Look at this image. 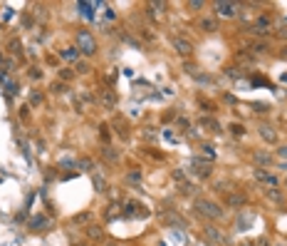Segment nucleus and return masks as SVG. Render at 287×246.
<instances>
[{"mask_svg": "<svg viewBox=\"0 0 287 246\" xmlns=\"http://www.w3.org/2000/svg\"><path fill=\"white\" fill-rule=\"evenodd\" d=\"M173 179L181 184V181H186V172H181V169H173Z\"/></svg>", "mask_w": 287, "mask_h": 246, "instance_id": "nucleus-44", "label": "nucleus"}, {"mask_svg": "<svg viewBox=\"0 0 287 246\" xmlns=\"http://www.w3.org/2000/svg\"><path fill=\"white\" fill-rule=\"evenodd\" d=\"M277 246H280V244H277Z\"/></svg>", "mask_w": 287, "mask_h": 246, "instance_id": "nucleus-52", "label": "nucleus"}, {"mask_svg": "<svg viewBox=\"0 0 287 246\" xmlns=\"http://www.w3.org/2000/svg\"><path fill=\"white\" fill-rule=\"evenodd\" d=\"M50 90H52V92H57V95H59V92H67V85H62V82H59V80H57V82H55V85H52V87H50Z\"/></svg>", "mask_w": 287, "mask_h": 246, "instance_id": "nucleus-43", "label": "nucleus"}, {"mask_svg": "<svg viewBox=\"0 0 287 246\" xmlns=\"http://www.w3.org/2000/svg\"><path fill=\"white\" fill-rule=\"evenodd\" d=\"M0 85H3L5 90H8V97H15V95H20V85L10 77V72L3 68V70H0Z\"/></svg>", "mask_w": 287, "mask_h": 246, "instance_id": "nucleus-7", "label": "nucleus"}, {"mask_svg": "<svg viewBox=\"0 0 287 246\" xmlns=\"http://www.w3.org/2000/svg\"><path fill=\"white\" fill-rule=\"evenodd\" d=\"M178 194H183V197H196V194H198V187H196V184H188V181H181V184H178Z\"/></svg>", "mask_w": 287, "mask_h": 246, "instance_id": "nucleus-21", "label": "nucleus"}, {"mask_svg": "<svg viewBox=\"0 0 287 246\" xmlns=\"http://www.w3.org/2000/svg\"><path fill=\"white\" fill-rule=\"evenodd\" d=\"M99 154H102V159L109 162V164H119V162H121V152H119L116 147H112V144H102Z\"/></svg>", "mask_w": 287, "mask_h": 246, "instance_id": "nucleus-12", "label": "nucleus"}, {"mask_svg": "<svg viewBox=\"0 0 287 246\" xmlns=\"http://www.w3.org/2000/svg\"><path fill=\"white\" fill-rule=\"evenodd\" d=\"M171 45H173L176 55H181L183 60H188V57L193 55V45H191L188 40H183V37H173V40H171Z\"/></svg>", "mask_w": 287, "mask_h": 246, "instance_id": "nucleus-10", "label": "nucleus"}, {"mask_svg": "<svg viewBox=\"0 0 287 246\" xmlns=\"http://www.w3.org/2000/svg\"><path fill=\"white\" fill-rule=\"evenodd\" d=\"M114 216H119V207H116V204H112L109 211H107V219H114Z\"/></svg>", "mask_w": 287, "mask_h": 246, "instance_id": "nucleus-45", "label": "nucleus"}, {"mask_svg": "<svg viewBox=\"0 0 287 246\" xmlns=\"http://www.w3.org/2000/svg\"><path fill=\"white\" fill-rule=\"evenodd\" d=\"M99 137H102V142H109V125H99Z\"/></svg>", "mask_w": 287, "mask_h": 246, "instance_id": "nucleus-40", "label": "nucleus"}, {"mask_svg": "<svg viewBox=\"0 0 287 246\" xmlns=\"http://www.w3.org/2000/svg\"><path fill=\"white\" fill-rule=\"evenodd\" d=\"M275 157H280V159H287V144H280V147L275 149Z\"/></svg>", "mask_w": 287, "mask_h": 246, "instance_id": "nucleus-42", "label": "nucleus"}, {"mask_svg": "<svg viewBox=\"0 0 287 246\" xmlns=\"http://www.w3.org/2000/svg\"><path fill=\"white\" fill-rule=\"evenodd\" d=\"M112 246H116V244H112Z\"/></svg>", "mask_w": 287, "mask_h": 246, "instance_id": "nucleus-51", "label": "nucleus"}, {"mask_svg": "<svg viewBox=\"0 0 287 246\" xmlns=\"http://www.w3.org/2000/svg\"><path fill=\"white\" fill-rule=\"evenodd\" d=\"M282 25H285V28H287V18H282Z\"/></svg>", "mask_w": 287, "mask_h": 246, "instance_id": "nucleus-50", "label": "nucleus"}, {"mask_svg": "<svg viewBox=\"0 0 287 246\" xmlns=\"http://www.w3.org/2000/svg\"><path fill=\"white\" fill-rule=\"evenodd\" d=\"M75 47L80 50V55H85V57H94L97 55V40H94V35L87 30V28H82V30H77L75 33Z\"/></svg>", "mask_w": 287, "mask_h": 246, "instance_id": "nucleus-2", "label": "nucleus"}, {"mask_svg": "<svg viewBox=\"0 0 287 246\" xmlns=\"http://www.w3.org/2000/svg\"><path fill=\"white\" fill-rule=\"evenodd\" d=\"M92 219V211H82V214H75V219H72V221H75V224H87Z\"/></svg>", "mask_w": 287, "mask_h": 246, "instance_id": "nucleus-35", "label": "nucleus"}, {"mask_svg": "<svg viewBox=\"0 0 287 246\" xmlns=\"http://www.w3.org/2000/svg\"><path fill=\"white\" fill-rule=\"evenodd\" d=\"M191 77H193L198 85H213V77H210V75H205V72H193Z\"/></svg>", "mask_w": 287, "mask_h": 246, "instance_id": "nucleus-29", "label": "nucleus"}, {"mask_svg": "<svg viewBox=\"0 0 287 246\" xmlns=\"http://www.w3.org/2000/svg\"><path fill=\"white\" fill-rule=\"evenodd\" d=\"M77 169L80 172H94L97 169V164H94V159H89V157H82V159H77Z\"/></svg>", "mask_w": 287, "mask_h": 246, "instance_id": "nucleus-23", "label": "nucleus"}, {"mask_svg": "<svg viewBox=\"0 0 287 246\" xmlns=\"http://www.w3.org/2000/svg\"><path fill=\"white\" fill-rule=\"evenodd\" d=\"M85 231H87V236H89L92 241H99V239H104V229H102L99 224H89Z\"/></svg>", "mask_w": 287, "mask_h": 246, "instance_id": "nucleus-20", "label": "nucleus"}, {"mask_svg": "<svg viewBox=\"0 0 287 246\" xmlns=\"http://www.w3.org/2000/svg\"><path fill=\"white\" fill-rule=\"evenodd\" d=\"M277 37H280V40H287V28H285V25L277 28Z\"/></svg>", "mask_w": 287, "mask_h": 246, "instance_id": "nucleus-48", "label": "nucleus"}, {"mask_svg": "<svg viewBox=\"0 0 287 246\" xmlns=\"http://www.w3.org/2000/svg\"><path fill=\"white\" fill-rule=\"evenodd\" d=\"M99 102H102L107 109H114V107H116V95H114L112 90H102V95H99Z\"/></svg>", "mask_w": 287, "mask_h": 246, "instance_id": "nucleus-17", "label": "nucleus"}, {"mask_svg": "<svg viewBox=\"0 0 287 246\" xmlns=\"http://www.w3.org/2000/svg\"><path fill=\"white\" fill-rule=\"evenodd\" d=\"M193 209H196V214L201 219H208V221H223L226 214H228L223 209V204L213 202V199H205V197H196L193 199Z\"/></svg>", "mask_w": 287, "mask_h": 246, "instance_id": "nucleus-1", "label": "nucleus"}, {"mask_svg": "<svg viewBox=\"0 0 287 246\" xmlns=\"http://www.w3.org/2000/svg\"><path fill=\"white\" fill-rule=\"evenodd\" d=\"M250 107H253V112H258V114H267V112H270V105H267V102H250Z\"/></svg>", "mask_w": 287, "mask_h": 246, "instance_id": "nucleus-31", "label": "nucleus"}, {"mask_svg": "<svg viewBox=\"0 0 287 246\" xmlns=\"http://www.w3.org/2000/svg\"><path fill=\"white\" fill-rule=\"evenodd\" d=\"M223 75H226V77H230V80H243V70H240V68H235V65L223 68Z\"/></svg>", "mask_w": 287, "mask_h": 246, "instance_id": "nucleus-24", "label": "nucleus"}, {"mask_svg": "<svg viewBox=\"0 0 287 246\" xmlns=\"http://www.w3.org/2000/svg\"><path fill=\"white\" fill-rule=\"evenodd\" d=\"M198 28H201L203 33H218V30H221L218 20H215L213 15H205V18H201V20H198Z\"/></svg>", "mask_w": 287, "mask_h": 246, "instance_id": "nucleus-15", "label": "nucleus"}, {"mask_svg": "<svg viewBox=\"0 0 287 246\" xmlns=\"http://www.w3.org/2000/svg\"><path fill=\"white\" fill-rule=\"evenodd\" d=\"M20 117H23V119L30 117V105H23V107H20Z\"/></svg>", "mask_w": 287, "mask_h": 246, "instance_id": "nucleus-46", "label": "nucleus"}, {"mask_svg": "<svg viewBox=\"0 0 287 246\" xmlns=\"http://www.w3.org/2000/svg\"><path fill=\"white\" fill-rule=\"evenodd\" d=\"M250 50H253V55H267L270 52V42L267 40H253Z\"/></svg>", "mask_w": 287, "mask_h": 246, "instance_id": "nucleus-19", "label": "nucleus"}, {"mask_svg": "<svg viewBox=\"0 0 287 246\" xmlns=\"http://www.w3.org/2000/svg\"><path fill=\"white\" fill-rule=\"evenodd\" d=\"M253 162H255L260 169H262V167L267 169V167L275 164V154H272V152H265V149H253Z\"/></svg>", "mask_w": 287, "mask_h": 246, "instance_id": "nucleus-8", "label": "nucleus"}, {"mask_svg": "<svg viewBox=\"0 0 287 246\" xmlns=\"http://www.w3.org/2000/svg\"><path fill=\"white\" fill-rule=\"evenodd\" d=\"M191 167H193L196 176H201V179H208V176L213 174V167H210L208 159H203V154H196V157L191 159Z\"/></svg>", "mask_w": 287, "mask_h": 246, "instance_id": "nucleus-6", "label": "nucleus"}, {"mask_svg": "<svg viewBox=\"0 0 287 246\" xmlns=\"http://www.w3.org/2000/svg\"><path fill=\"white\" fill-rule=\"evenodd\" d=\"M57 80H59V82H64V85H67V82H72V80H75V70L62 68V70L57 72Z\"/></svg>", "mask_w": 287, "mask_h": 246, "instance_id": "nucleus-26", "label": "nucleus"}, {"mask_svg": "<svg viewBox=\"0 0 287 246\" xmlns=\"http://www.w3.org/2000/svg\"><path fill=\"white\" fill-rule=\"evenodd\" d=\"M8 47H10V52H13V55H23V42H20L18 37H13V40L8 42Z\"/></svg>", "mask_w": 287, "mask_h": 246, "instance_id": "nucleus-33", "label": "nucleus"}, {"mask_svg": "<svg viewBox=\"0 0 287 246\" xmlns=\"http://www.w3.org/2000/svg\"><path fill=\"white\" fill-rule=\"evenodd\" d=\"M238 3H230V0H218V3H213V18L215 20H228V18H235L238 15Z\"/></svg>", "mask_w": 287, "mask_h": 246, "instance_id": "nucleus-3", "label": "nucleus"}, {"mask_svg": "<svg viewBox=\"0 0 287 246\" xmlns=\"http://www.w3.org/2000/svg\"><path fill=\"white\" fill-rule=\"evenodd\" d=\"M201 152L205 154V159H208V162H213V159H215V147H213V144H201Z\"/></svg>", "mask_w": 287, "mask_h": 246, "instance_id": "nucleus-34", "label": "nucleus"}, {"mask_svg": "<svg viewBox=\"0 0 287 246\" xmlns=\"http://www.w3.org/2000/svg\"><path fill=\"white\" fill-rule=\"evenodd\" d=\"M114 127H116V137H121V140H129V122H124V119H116L114 122Z\"/></svg>", "mask_w": 287, "mask_h": 246, "instance_id": "nucleus-22", "label": "nucleus"}, {"mask_svg": "<svg viewBox=\"0 0 287 246\" xmlns=\"http://www.w3.org/2000/svg\"><path fill=\"white\" fill-rule=\"evenodd\" d=\"M59 57L64 60V63H75V65H77L82 55H80V50H77L75 45H72V47H62V50H59Z\"/></svg>", "mask_w": 287, "mask_h": 246, "instance_id": "nucleus-16", "label": "nucleus"}, {"mask_svg": "<svg viewBox=\"0 0 287 246\" xmlns=\"http://www.w3.org/2000/svg\"><path fill=\"white\" fill-rule=\"evenodd\" d=\"M92 72V65L89 63H82V60H80V63L75 65V75H89Z\"/></svg>", "mask_w": 287, "mask_h": 246, "instance_id": "nucleus-30", "label": "nucleus"}, {"mask_svg": "<svg viewBox=\"0 0 287 246\" xmlns=\"http://www.w3.org/2000/svg\"><path fill=\"white\" fill-rule=\"evenodd\" d=\"M277 57H282V60H287V45H282V47H280V52H277Z\"/></svg>", "mask_w": 287, "mask_h": 246, "instance_id": "nucleus-49", "label": "nucleus"}, {"mask_svg": "<svg viewBox=\"0 0 287 246\" xmlns=\"http://www.w3.org/2000/svg\"><path fill=\"white\" fill-rule=\"evenodd\" d=\"M59 167H62V169H64V167L77 169V159H72V157H62V159H59Z\"/></svg>", "mask_w": 287, "mask_h": 246, "instance_id": "nucleus-36", "label": "nucleus"}, {"mask_svg": "<svg viewBox=\"0 0 287 246\" xmlns=\"http://www.w3.org/2000/svg\"><path fill=\"white\" fill-rule=\"evenodd\" d=\"M226 204H228L230 209H238V207H243V204H245V197H243V194H230Z\"/></svg>", "mask_w": 287, "mask_h": 246, "instance_id": "nucleus-27", "label": "nucleus"}, {"mask_svg": "<svg viewBox=\"0 0 287 246\" xmlns=\"http://www.w3.org/2000/svg\"><path fill=\"white\" fill-rule=\"evenodd\" d=\"M32 231H47L50 226H52V219L50 216H45V214H37V216H32L30 219V224H28Z\"/></svg>", "mask_w": 287, "mask_h": 246, "instance_id": "nucleus-13", "label": "nucleus"}, {"mask_svg": "<svg viewBox=\"0 0 287 246\" xmlns=\"http://www.w3.org/2000/svg\"><path fill=\"white\" fill-rule=\"evenodd\" d=\"M186 8H191V10L196 13V10L205 8V3H203V0H188V3H186Z\"/></svg>", "mask_w": 287, "mask_h": 246, "instance_id": "nucleus-37", "label": "nucleus"}, {"mask_svg": "<svg viewBox=\"0 0 287 246\" xmlns=\"http://www.w3.org/2000/svg\"><path fill=\"white\" fill-rule=\"evenodd\" d=\"M223 102H226V105H238V100H235L233 95H223Z\"/></svg>", "mask_w": 287, "mask_h": 246, "instance_id": "nucleus-47", "label": "nucleus"}, {"mask_svg": "<svg viewBox=\"0 0 287 246\" xmlns=\"http://www.w3.org/2000/svg\"><path fill=\"white\" fill-rule=\"evenodd\" d=\"M141 137H146L149 142H154V140H156V132H154V127H144V130H141Z\"/></svg>", "mask_w": 287, "mask_h": 246, "instance_id": "nucleus-38", "label": "nucleus"}, {"mask_svg": "<svg viewBox=\"0 0 287 246\" xmlns=\"http://www.w3.org/2000/svg\"><path fill=\"white\" fill-rule=\"evenodd\" d=\"M28 77H30V80H35V82H37V80H42L40 68H30V70H28Z\"/></svg>", "mask_w": 287, "mask_h": 246, "instance_id": "nucleus-39", "label": "nucleus"}, {"mask_svg": "<svg viewBox=\"0 0 287 246\" xmlns=\"http://www.w3.org/2000/svg\"><path fill=\"white\" fill-rule=\"evenodd\" d=\"M253 174H255V179H258V181H262V184H267V187H270V189H277V187H280V179H277L275 174H270L267 169H260V167H258V169H255Z\"/></svg>", "mask_w": 287, "mask_h": 246, "instance_id": "nucleus-9", "label": "nucleus"}, {"mask_svg": "<svg viewBox=\"0 0 287 246\" xmlns=\"http://www.w3.org/2000/svg\"><path fill=\"white\" fill-rule=\"evenodd\" d=\"M141 179H144V174L139 169H131V172L124 174V181H129V184H141Z\"/></svg>", "mask_w": 287, "mask_h": 246, "instance_id": "nucleus-25", "label": "nucleus"}, {"mask_svg": "<svg viewBox=\"0 0 287 246\" xmlns=\"http://www.w3.org/2000/svg\"><path fill=\"white\" fill-rule=\"evenodd\" d=\"M159 216H161V221H166V224H171V226H176V229H186V221H183L176 211H171V209L161 211Z\"/></svg>", "mask_w": 287, "mask_h": 246, "instance_id": "nucleus-14", "label": "nucleus"}, {"mask_svg": "<svg viewBox=\"0 0 287 246\" xmlns=\"http://www.w3.org/2000/svg\"><path fill=\"white\" fill-rule=\"evenodd\" d=\"M203 236H205L210 244H218V246L228 244V234H226L221 226H215V224H205V226H203Z\"/></svg>", "mask_w": 287, "mask_h": 246, "instance_id": "nucleus-5", "label": "nucleus"}, {"mask_svg": "<svg viewBox=\"0 0 287 246\" xmlns=\"http://www.w3.org/2000/svg\"><path fill=\"white\" fill-rule=\"evenodd\" d=\"M42 102H45V95H42L40 90H32V92H30V107H40Z\"/></svg>", "mask_w": 287, "mask_h": 246, "instance_id": "nucleus-28", "label": "nucleus"}, {"mask_svg": "<svg viewBox=\"0 0 287 246\" xmlns=\"http://www.w3.org/2000/svg\"><path fill=\"white\" fill-rule=\"evenodd\" d=\"M230 132H233L235 137H245V135H248L245 125H240V122H233V125H230Z\"/></svg>", "mask_w": 287, "mask_h": 246, "instance_id": "nucleus-32", "label": "nucleus"}, {"mask_svg": "<svg viewBox=\"0 0 287 246\" xmlns=\"http://www.w3.org/2000/svg\"><path fill=\"white\" fill-rule=\"evenodd\" d=\"M267 197H270L272 202H280V204H282V194H280L277 189H267Z\"/></svg>", "mask_w": 287, "mask_h": 246, "instance_id": "nucleus-41", "label": "nucleus"}, {"mask_svg": "<svg viewBox=\"0 0 287 246\" xmlns=\"http://www.w3.org/2000/svg\"><path fill=\"white\" fill-rule=\"evenodd\" d=\"M258 135H260V140L267 142V144H275V142H277V132H275L272 125H267V122H260V125H258Z\"/></svg>", "mask_w": 287, "mask_h": 246, "instance_id": "nucleus-11", "label": "nucleus"}, {"mask_svg": "<svg viewBox=\"0 0 287 246\" xmlns=\"http://www.w3.org/2000/svg\"><path fill=\"white\" fill-rule=\"evenodd\" d=\"M92 181H94V189L102 194V192H107V179L102 176V172H99V167L92 172Z\"/></svg>", "mask_w": 287, "mask_h": 246, "instance_id": "nucleus-18", "label": "nucleus"}, {"mask_svg": "<svg viewBox=\"0 0 287 246\" xmlns=\"http://www.w3.org/2000/svg\"><path fill=\"white\" fill-rule=\"evenodd\" d=\"M248 33H253V35H260V37H267L270 33H272V15H258L255 18V23L248 28Z\"/></svg>", "mask_w": 287, "mask_h": 246, "instance_id": "nucleus-4", "label": "nucleus"}]
</instances>
